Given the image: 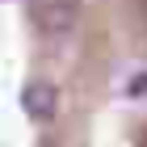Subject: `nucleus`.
<instances>
[{"label":"nucleus","instance_id":"f257e3e1","mask_svg":"<svg viewBox=\"0 0 147 147\" xmlns=\"http://www.w3.org/2000/svg\"><path fill=\"white\" fill-rule=\"evenodd\" d=\"M30 21L51 42L71 38L80 25V0H30Z\"/></svg>","mask_w":147,"mask_h":147},{"label":"nucleus","instance_id":"f03ea898","mask_svg":"<svg viewBox=\"0 0 147 147\" xmlns=\"http://www.w3.org/2000/svg\"><path fill=\"white\" fill-rule=\"evenodd\" d=\"M21 109L34 118V122H55L59 118V88L51 84V80H30L21 88Z\"/></svg>","mask_w":147,"mask_h":147},{"label":"nucleus","instance_id":"7ed1b4c3","mask_svg":"<svg viewBox=\"0 0 147 147\" xmlns=\"http://www.w3.org/2000/svg\"><path fill=\"white\" fill-rule=\"evenodd\" d=\"M126 92H130V97H143V92H147V71H139V76H130V84H126Z\"/></svg>","mask_w":147,"mask_h":147}]
</instances>
